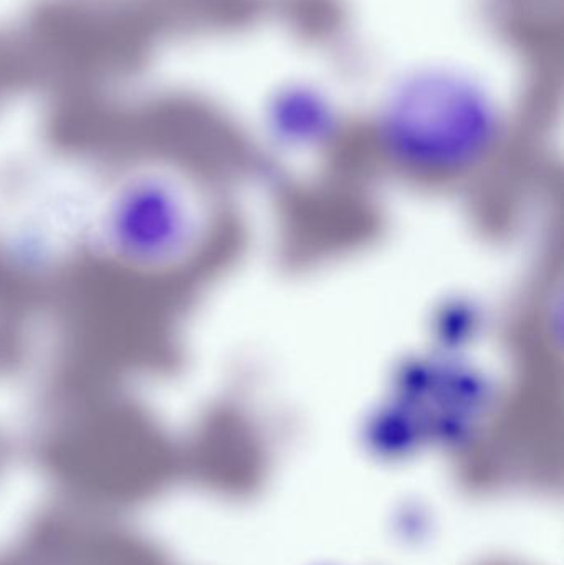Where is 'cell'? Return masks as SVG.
<instances>
[{
  "mask_svg": "<svg viewBox=\"0 0 564 565\" xmlns=\"http://www.w3.org/2000/svg\"><path fill=\"white\" fill-rule=\"evenodd\" d=\"M502 115L489 92L469 75L427 68L400 83L381 106L376 139L386 154L411 168H466L489 154Z\"/></svg>",
  "mask_w": 564,
  "mask_h": 565,
  "instance_id": "obj_1",
  "label": "cell"
},
{
  "mask_svg": "<svg viewBox=\"0 0 564 565\" xmlns=\"http://www.w3.org/2000/svg\"><path fill=\"white\" fill-rule=\"evenodd\" d=\"M204 217L178 179L139 172L116 185L96 221V241L131 267L168 268L201 241Z\"/></svg>",
  "mask_w": 564,
  "mask_h": 565,
  "instance_id": "obj_2",
  "label": "cell"
},
{
  "mask_svg": "<svg viewBox=\"0 0 564 565\" xmlns=\"http://www.w3.org/2000/svg\"><path fill=\"white\" fill-rule=\"evenodd\" d=\"M40 9L65 19H106L113 13L126 12L139 0H32Z\"/></svg>",
  "mask_w": 564,
  "mask_h": 565,
  "instance_id": "obj_3",
  "label": "cell"
}]
</instances>
